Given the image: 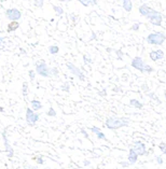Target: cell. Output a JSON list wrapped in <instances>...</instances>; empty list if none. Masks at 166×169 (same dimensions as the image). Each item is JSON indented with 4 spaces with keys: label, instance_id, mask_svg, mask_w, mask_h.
I'll list each match as a JSON object with an SVG mask.
<instances>
[{
    "label": "cell",
    "instance_id": "4",
    "mask_svg": "<svg viewBox=\"0 0 166 169\" xmlns=\"http://www.w3.org/2000/svg\"><path fill=\"white\" fill-rule=\"evenodd\" d=\"M147 20H149L151 24H153L155 26H161L162 25V22H163V16L162 14L158 11L155 10H152L150 13H149L148 15L146 16Z\"/></svg>",
    "mask_w": 166,
    "mask_h": 169
},
{
    "label": "cell",
    "instance_id": "30",
    "mask_svg": "<svg viewBox=\"0 0 166 169\" xmlns=\"http://www.w3.org/2000/svg\"><path fill=\"white\" fill-rule=\"evenodd\" d=\"M155 161H156V163H158V165H162V164H163V158H162L161 156H156V157H155Z\"/></svg>",
    "mask_w": 166,
    "mask_h": 169
},
{
    "label": "cell",
    "instance_id": "33",
    "mask_svg": "<svg viewBox=\"0 0 166 169\" xmlns=\"http://www.w3.org/2000/svg\"><path fill=\"white\" fill-rule=\"evenodd\" d=\"M35 159L37 161L38 164H43V159L41 158V157H35Z\"/></svg>",
    "mask_w": 166,
    "mask_h": 169
},
{
    "label": "cell",
    "instance_id": "18",
    "mask_svg": "<svg viewBox=\"0 0 166 169\" xmlns=\"http://www.w3.org/2000/svg\"><path fill=\"white\" fill-rule=\"evenodd\" d=\"M130 105L132 106V107H134V108H137V109H141V108L143 107V103H141L139 100L135 99V98H133V99L130 100Z\"/></svg>",
    "mask_w": 166,
    "mask_h": 169
},
{
    "label": "cell",
    "instance_id": "6",
    "mask_svg": "<svg viewBox=\"0 0 166 169\" xmlns=\"http://www.w3.org/2000/svg\"><path fill=\"white\" fill-rule=\"evenodd\" d=\"M5 16L10 20L11 22H17L20 17H22V13L17 9H8L5 11Z\"/></svg>",
    "mask_w": 166,
    "mask_h": 169
},
{
    "label": "cell",
    "instance_id": "31",
    "mask_svg": "<svg viewBox=\"0 0 166 169\" xmlns=\"http://www.w3.org/2000/svg\"><path fill=\"white\" fill-rule=\"evenodd\" d=\"M61 90L64 91V92H69V84L68 83L63 85V86H61Z\"/></svg>",
    "mask_w": 166,
    "mask_h": 169
},
{
    "label": "cell",
    "instance_id": "35",
    "mask_svg": "<svg viewBox=\"0 0 166 169\" xmlns=\"http://www.w3.org/2000/svg\"><path fill=\"white\" fill-rule=\"evenodd\" d=\"M121 166H123V167H128V166H130V163H126V161H122V163H121Z\"/></svg>",
    "mask_w": 166,
    "mask_h": 169
},
{
    "label": "cell",
    "instance_id": "1",
    "mask_svg": "<svg viewBox=\"0 0 166 169\" xmlns=\"http://www.w3.org/2000/svg\"><path fill=\"white\" fill-rule=\"evenodd\" d=\"M130 118H117V116H111L106 120L105 124L109 129H119L121 127H127L130 126Z\"/></svg>",
    "mask_w": 166,
    "mask_h": 169
},
{
    "label": "cell",
    "instance_id": "22",
    "mask_svg": "<svg viewBox=\"0 0 166 169\" xmlns=\"http://www.w3.org/2000/svg\"><path fill=\"white\" fill-rule=\"evenodd\" d=\"M53 9H54V11L56 12L57 15H61V14L64 13V10H63V8H61V7H57V5H54Z\"/></svg>",
    "mask_w": 166,
    "mask_h": 169
},
{
    "label": "cell",
    "instance_id": "28",
    "mask_svg": "<svg viewBox=\"0 0 166 169\" xmlns=\"http://www.w3.org/2000/svg\"><path fill=\"white\" fill-rule=\"evenodd\" d=\"M5 37H0V50H2L5 48Z\"/></svg>",
    "mask_w": 166,
    "mask_h": 169
},
{
    "label": "cell",
    "instance_id": "21",
    "mask_svg": "<svg viewBox=\"0 0 166 169\" xmlns=\"http://www.w3.org/2000/svg\"><path fill=\"white\" fill-rule=\"evenodd\" d=\"M153 71H154V69L150 66V65H148V64L145 65V67H143V72H147V73H151V72H153Z\"/></svg>",
    "mask_w": 166,
    "mask_h": 169
},
{
    "label": "cell",
    "instance_id": "14",
    "mask_svg": "<svg viewBox=\"0 0 166 169\" xmlns=\"http://www.w3.org/2000/svg\"><path fill=\"white\" fill-rule=\"evenodd\" d=\"M91 131H92V133H94L95 135L97 136L98 139H102V140H107V138H106V136H105V134L100 131V128L93 126V127H91Z\"/></svg>",
    "mask_w": 166,
    "mask_h": 169
},
{
    "label": "cell",
    "instance_id": "32",
    "mask_svg": "<svg viewBox=\"0 0 166 169\" xmlns=\"http://www.w3.org/2000/svg\"><path fill=\"white\" fill-rule=\"evenodd\" d=\"M43 1H35V5H36V7H43Z\"/></svg>",
    "mask_w": 166,
    "mask_h": 169
},
{
    "label": "cell",
    "instance_id": "9",
    "mask_svg": "<svg viewBox=\"0 0 166 169\" xmlns=\"http://www.w3.org/2000/svg\"><path fill=\"white\" fill-rule=\"evenodd\" d=\"M130 65H132L133 68L139 70L140 72H143V67H145L146 63H143V60L141 57H135V58H133V60H132Z\"/></svg>",
    "mask_w": 166,
    "mask_h": 169
},
{
    "label": "cell",
    "instance_id": "15",
    "mask_svg": "<svg viewBox=\"0 0 166 169\" xmlns=\"http://www.w3.org/2000/svg\"><path fill=\"white\" fill-rule=\"evenodd\" d=\"M122 7L126 12H130L132 9H133V2L130 0H124L122 2Z\"/></svg>",
    "mask_w": 166,
    "mask_h": 169
},
{
    "label": "cell",
    "instance_id": "16",
    "mask_svg": "<svg viewBox=\"0 0 166 169\" xmlns=\"http://www.w3.org/2000/svg\"><path fill=\"white\" fill-rule=\"evenodd\" d=\"M18 27H20V23H18V22H11L8 25L7 31H8V32H12V31H15Z\"/></svg>",
    "mask_w": 166,
    "mask_h": 169
},
{
    "label": "cell",
    "instance_id": "10",
    "mask_svg": "<svg viewBox=\"0 0 166 169\" xmlns=\"http://www.w3.org/2000/svg\"><path fill=\"white\" fill-rule=\"evenodd\" d=\"M164 52L162 51V50H156V51H151L150 53H149V57H150L153 62H158V60H160V59H163L164 58Z\"/></svg>",
    "mask_w": 166,
    "mask_h": 169
},
{
    "label": "cell",
    "instance_id": "36",
    "mask_svg": "<svg viewBox=\"0 0 166 169\" xmlns=\"http://www.w3.org/2000/svg\"><path fill=\"white\" fill-rule=\"evenodd\" d=\"M82 134H83V135H84V137H85V138H87V137H89V136H87V134H86V131H84V129H82Z\"/></svg>",
    "mask_w": 166,
    "mask_h": 169
},
{
    "label": "cell",
    "instance_id": "27",
    "mask_svg": "<svg viewBox=\"0 0 166 169\" xmlns=\"http://www.w3.org/2000/svg\"><path fill=\"white\" fill-rule=\"evenodd\" d=\"M29 78H30V80L31 81H33V80H35V77H36V72L33 71V70H29Z\"/></svg>",
    "mask_w": 166,
    "mask_h": 169
},
{
    "label": "cell",
    "instance_id": "3",
    "mask_svg": "<svg viewBox=\"0 0 166 169\" xmlns=\"http://www.w3.org/2000/svg\"><path fill=\"white\" fill-rule=\"evenodd\" d=\"M50 70L51 68L48 67V65L45 64L44 60H37L36 62V72L41 75V77H44V78H49L51 77V73H50Z\"/></svg>",
    "mask_w": 166,
    "mask_h": 169
},
{
    "label": "cell",
    "instance_id": "37",
    "mask_svg": "<svg viewBox=\"0 0 166 169\" xmlns=\"http://www.w3.org/2000/svg\"><path fill=\"white\" fill-rule=\"evenodd\" d=\"M83 165H84V166H89V161H84Z\"/></svg>",
    "mask_w": 166,
    "mask_h": 169
},
{
    "label": "cell",
    "instance_id": "24",
    "mask_svg": "<svg viewBox=\"0 0 166 169\" xmlns=\"http://www.w3.org/2000/svg\"><path fill=\"white\" fill-rule=\"evenodd\" d=\"M50 73H51V77H56V75H58V70H57V68H55V67H53V68H51V70H50Z\"/></svg>",
    "mask_w": 166,
    "mask_h": 169
},
{
    "label": "cell",
    "instance_id": "12",
    "mask_svg": "<svg viewBox=\"0 0 166 169\" xmlns=\"http://www.w3.org/2000/svg\"><path fill=\"white\" fill-rule=\"evenodd\" d=\"M2 137H3V141H5V152H7V154H8V156H9V157H12V156H13V154H14V152H13L12 146H11L10 143H9L8 138H7V136H5V131L2 134Z\"/></svg>",
    "mask_w": 166,
    "mask_h": 169
},
{
    "label": "cell",
    "instance_id": "17",
    "mask_svg": "<svg viewBox=\"0 0 166 169\" xmlns=\"http://www.w3.org/2000/svg\"><path fill=\"white\" fill-rule=\"evenodd\" d=\"M31 109L33 111H38L42 109V103L39 100H31Z\"/></svg>",
    "mask_w": 166,
    "mask_h": 169
},
{
    "label": "cell",
    "instance_id": "23",
    "mask_svg": "<svg viewBox=\"0 0 166 169\" xmlns=\"http://www.w3.org/2000/svg\"><path fill=\"white\" fill-rule=\"evenodd\" d=\"M158 148H160L162 153H164L166 155V143L165 142H161V143L158 144Z\"/></svg>",
    "mask_w": 166,
    "mask_h": 169
},
{
    "label": "cell",
    "instance_id": "20",
    "mask_svg": "<svg viewBox=\"0 0 166 169\" xmlns=\"http://www.w3.org/2000/svg\"><path fill=\"white\" fill-rule=\"evenodd\" d=\"M59 51V48L58 45H51L49 46V52L50 54H52V55H55V54H57Z\"/></svg>",
    "mask_w": 166,
    "mask_h": 169
},
{
    "label": "cell",
    "instance_id": "5",
    "mask_svg": "<svg viewBox=\"0 0 166 169\" xmlns=\"http://www.w3.org/2000/svg\"><path fill=\"white\" fill-rule=\"evenodd\" d=\"M39 121V114L35 113L31 108H27L26 110V122L29 126H33Z\"/></svg>",
    "mask_w": 166,
    "mask_h": 169
},
{
    "label": "cell",
    "instance_id": "19",
    "mask_svg": "<svg viewBox=\"0 0 166 169\" xmlns=\"http://www.w3.org/2000/svg\"><path fill=\"white\" fill-rule=\"evenodd\" d=\"M80 3H82L83 5L87 7V5H97V1H95V0H80Z\"/></svg>",
    "mask_w": 166,
    "mask_h": 169
},
{
    "label": "cell",
    "instance_id": "7",
    "mask_svg": "<svg viewBox=\"0 0 166 169\" xmlns=\"http://www.w3.org/2000/svg\"><path fill=\"white\" fill-rule=\"evenodd\" d=\"M66 66H67V68L69 69V71L71 72L72 74H74L76 77L79 78L80 81H85V75L83 74V72H82L77 66H74V65L71 64V63H67Z\"/></svg>",
    "mask_w": 166,
    "mask_h": 169
},
{
    "label": "cell",
    "instance_id": "8",
    "mask_svg": "<svg viewBox=\"0 0 166 169\" xmlns=\"http://www.w3.org/2000/svg\"><path fill=\"white\" fill-rule=\"evenodd\" d=\"M134 150L137 153L138 156H143L147 154V149H146V144L141 142V141H135L134 142Z\"/></svg>",
    "mask_w": 166,
    "mask_h": 169
},
{
    "label": "cell",
    "instance_id": "25",
    "mask_svg": "<svg viewBox=\"0 0 166 169\" xmlns=\"http://www.w3.org/2000/svg\"><path fill=\"white\" fill-rule=\"evenodd\" d=\"M46 114L49 116H55L56 115V112H55V110H54L53 108H50V110L46 112Z\"/></svg>",
    "mask_w": 166,
    "mask_h": 169
},
{
    "label": "cell",
    "instance_id": "13",
    "mask_svg": "<svg viewBox=\"0 0 166 169\" xmlns=\"http://www.w3.org/2000/svg\"><path fill=\"white\" fill-rule=\"evenodd\" d=\"M152 10H153V9L149 8V5H147V3H143V5H141L140 7H139V9H138V11H139V13H140V15L145 16V17H146V16L148 15L149 13H150Z\"/></svg>",
    "mask_w": 166,
    "mask_h": 169
},
{
    "label": "cell",
    "instance_id": "29",
    "mask_svg": "<svg viewBox=\"0 0 166 169\" xmlns=\"http://www.w3.org/2000/svg\"><path fill=\"white\" fill-rule=\"evenodd\" d=\"M139 26H140V24L139 23H135V24H133V26H132V30H135V31H137L138 29H139Z\"/></svg>",
    "mask_w": 166,
    "mask_h": 169
},
{
    "label": "cell",
    "instance_id": "26",
    "mask_svg": "<svg viewBox=\"0 0 166 169\" xmlns=\"http://www.w3.org/2000/svg\"><path fill=\"white\" fill-rule=\"evenodd\" d=\"M27 86H28V83L27 82H24V84H23V95L24 96H26L27 95Z\"/></svg>",
    "mask_w": 166,
    "mask_h": 169
},
{
    "label": "cell",
    "instance_id": "34",
    "mask_svg": "<svg viewBox=\"0 0 166 169\" xmlns=\"http://www.w3.org/2000/svg\"><path fill=\"white\" fill-rule=\"evenodd\" d=\"M83 58H84V60H85V63H86V64H89V63H92V60H91L89 58H87L86 55H85V56H83Z\"/></svg>",
    "mask_w": 166,
    "mask_h": 169
},
{
    "label": "cell",
    "instance_id": "11",
    "mask_svg": "<svg viewBox=\"0 0 166 169\" xmlns=\"http://www.w3.org/2000/svg\"><path fill=\"white\" fill-rule=\"evenodd\" d=\"M128 163H130V165H135L136 163H137L138 161V155L137 153L135 152V150H134L133 148L130 149V151H128Z\"/></svg>",
    "mask_w": 166,
    "mask_h": 169
},
{
    "label": "cell",
    "instance_id": "38",
    "mask_svg": "<svg viewBox=\"0 0 166 169\" xmlns=\"http://www.w3.org/2000/svg\"><path fill=\"white\" fill-rule=\"evenodd\" d=\"M165 98H166V91H165Z\"/></svg>",
    "mask_w": 166,
    "mask_h": 169
},
{
    "label": "cell",
    "instance_id": "2",
    "mask_svg": "<svg viewBox=\"0 0 166 169\" xmlns=\"http://www.w3.org/2000/svg\"><path fill=\"white\" fill-rule=\"evenodd\" d=\"M147 42L149 44H153V45H162L164 41L166 40L165 33L163 32H151L147 37Z\"/></svg>",
    "mask_w": 166,
    "mask_h": 169
}]
</instances>
